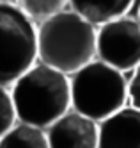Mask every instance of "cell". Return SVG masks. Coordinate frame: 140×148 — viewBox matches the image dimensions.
I'll return each instance as SVG.
<instances>
[{
  "mask_svg": "<svg viewBox=\"0 0 140 148\" xmlns=\"http://www.w3.org/2000/svg\"><path fill=\"white\" fill-rule=\"evenodd\" d=\"M0 148H50L46 129L18 121L0 139Z\"/></svg>",
  "mask_w": 140,
  "mask_h": 148,
  "instance_id": "9c48e42d",
  "label": "cell"
},
{
  "mask_svg": "<svg viewBox=\"0 0 140 148\" xmlns=\"http://www.w3.org/2000/svg\"><path fill=\"white\" fill-rule=\"evenodd\" d=\"M0 2H14L16 4V0H0Z\"/></svg>",
  "mask_w": 140,
  "mask_h": 148,
  "instance_id": "4fadbf2b",
  "label": "cell"
},
{
  "mask_svg": "<svg viewBox=\"0 0 140 148\" xmlns=\"http://www.w3.org/2000/svg\"><path fill=\"white\" fill-rule=\"evenodd\" d=\"M16 5L25 11L36 23H41L69 5V0H16Z\"/></svg>",
  "mask_w": 140,
  "mask_h": 148,
  "instance_id": "30bf717a",
  "label": "cell"
},
{
  "mask_svg": "<svg viewBox=\"0 0 140 148\" xmlns=\"http://www.w3.org/2000/svg\"><path fill=\"white\" fill-rule=\"evenodd\" d=\"M98 148H140V109L122 107L99 121Z\"/></svg>",
  "mask_w": 140,
  "mask_h": 148,
  "instance_id": "52a82bcc",
  "label": "cell"
},
{
  "mask_svg": "<svg viewBox=\"0 0 140 148\" xmlns=\"http://www.w3.org/2000/svg\"><path fill=\"white\" fill-rule=\"evenodd\" d=\"M137 20H138V23H140V11H138V18H137Z\"/></svg>",
  "mask_w": 140,
  "mask_h": 148,
  "instance_id": "5bb4252c",
  "label": "cell"
},
{
  "mask_svg": "<svg viewBox=\"0 0 140 148\" xmlns=\"http://www.w3.org/2000/svg\"><path fill=\"white\" fill-rule=\"evenodd\" d=\"M135 0H69L73 11L87 18L94 25H103L110 20L124 16Z\"/></svg>",
  "mask_w": 140,
  "mask_h": 148,
  "instance_id": "ba28073f",
  "label": "cell"
},
{
  "mask_svg": "<svg viewBox=\"0 0 140 148\" xmlns=\"http://www.w3.org/2000/svg\"><path fill=\"white\" fill-rule=\"evenodd\" d=\"M130 80L124 73L96 57L71 75V107L96 121H103L126 107Z\"/></svg>",
  "mask_w": 140,
  "mask_h": 148,
  "instance_id": "3957f363",
  "label": "cell"
},
{
  "mask_svg": "<svg viewBox=\"0 0 140 148\" xmlns=\"http://www.w3.org/2000/svg\"><path fill=\"white\" fill-rule=\"evenodd\" d=\"M50 148H98L99 146V121L69 109L66 114L51 123L48 129Z\"/></svg>",
  "mask_w": 140,
  "mask_h": 148,
  "instance_id": "8992f818",
  "label": "cell"
},
{
  "mask_svg": "<svg viewBox=\"0 0 140 148\" xmlns=\"http://www.w3.org/2000/svg\"><path fill=\"white\" fill-rule=\"evenodd\" d=\"M96 54L98 29L73 9H64L37 27V61L68 75L94 61Z\"/></svg>",
  "mask_w": 140,
  "mask_h": 148,
  "instance_id": "6da1fadb",
  "label": "cell"
},
{
  "mask_svg": "<svg viewBox=\"0 0 140 148\" xmlns=\"http://www.w3.org/2000/svg\"><path fill=\"white\" fill-rule=\"evenodd\" d=\"M128 89H130V102L133 107L140 109V64L133 70V75L130 79V86H128Z\"/></svg>",
  "mask_w": 140,
  "mask_h": 148,
  "instance_id": "7c38bea8",
  "label": "cell"
},
{
  "mask_svg": "<svg viewBox=\"0 0 140 148\" xmlns=\"http://www.w3.org/2000/svg\"><path fill=\"white\" fill-rule=\"evenodd\" d=\"M36 61V22L14 2H0V86L11 88Z\"/></svg>",
  "mask_w": 140,
  "mask_h": 148,
  "instance_id": "277c9868",
  "label": "cell"
},
{
  "mask_svg": "<svg viewBox=\"0 0 140 148\" xmlns=\"http://www.w3.org/2000/svg\"><path fill=\"white\" fill-rule=\"evenodd\" d=\"M18 123V114L13 102L11 88L0 86V139Z\"/></svg>",
  "mask_w": 140,
  "mask_h": 148,
  "instance_id": "8fae6325",
  "label": "cell"
},
{
  "mask_svg": "<svg viewBox=\"0 0 140 148\" xmlns=\"http://www.w3.org/2000/svg\"><path fill=\"white\" fill-rule=\"evenodd\" d=\"M11 95L18 121L48 129L71 109V77L39 61L11 86Z\"/></svg>",
  "mask_w": 140,
  "mask_h": 148,
  "instance_id": "7a4b0ae2",
  "label": "cell"
},
{
  "mask_svg": "<svg viewBox=\"0 0 140 148\" xmlns=\"http://www.w3.org/2000/svg\"><path fill=\"white\" fill-rule=\"evenodd\" d=\"M96 57L117 70L131 71L140 64V23L130 16L110 20L98 29Z\"/></svg>",
  "mask_w": 140,
  "mask_h": 148,
  "instance_id": "5b68a950",
  "label": "cell"
}]
</instances>
